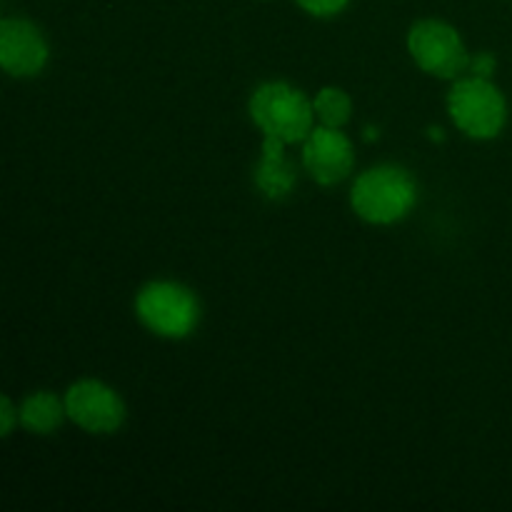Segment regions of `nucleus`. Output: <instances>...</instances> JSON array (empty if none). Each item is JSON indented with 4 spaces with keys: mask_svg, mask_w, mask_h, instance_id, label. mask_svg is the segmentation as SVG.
Here are the masks:
<instances>
[{
    "mask_svg": "<svg viewBox=\"0 0 512 512\" xmlns=\"http://www.w3.org/2000/svg\"><path fill=\"white\" fill-rule=\"evenodd\" d=\"M250 115L263 130L265 138L283 143H298L313 133L315 108L300 90L288 83H265L250 100Z\"/></svg>",
    "mask_w": 512,
    "mask_h": 512,
    "instance_id": "nucleus-1",
    "label": "nucleus"
},
{
    "mask_svg": "<svg viewBox=\"0 0 512 512\" xmlns=\"http://www.w3.org/2000/svg\"><path fill=\"white\" fill-rule=\"evenodd\" d=\"M415 205V180L408 170L380 165L358 178L353 188V208L368 223L388 225L405 218Z\"/></svg>",
    "mask_w": 512,
    "mask_h": 512,
    "instance_id": "nucleus-2",
    "label": "nucleus"
},
{
    "mask_svg": "<svg viewBox=\"0 0 512 512\" xmlns=\"http://www.w3.org/2000/svg\"><path fill=\"white\" fill-rule=\"evenodd\" d=\"M448 105L455 125L470 138H495L508 118L503 93L488 78H478V75L455 83Z\"/></svg>",
    "mask_w": 512,
    "mask_h": 512,
    "instance_id": "nucleus-3",
    "label": "nucleus"
},
{
    "mask_svg": "<svg viewBox=\"0 0 512 512\" xmlns=\"http://www.w3.org/2000/svg\"><path fill=\"white\" fill-rule=\"evenodd\" d=\"M138 315L153 333L183 338L198 323V303L193 293L175 283H150L138 295Z\"/></svg>",
    "mask_w": 512,
    "mask_h": 512,
    "instance_id": "nucleus-4",
    "label": "nucleus"
},
{
    "mask_svg": "<svg viewBox=\"0 0 512 512\" xmlns=\"http://www.w3.org/2000/svg\"><path fill=\"white\" fill-rule=\"evenodd\" d=\"M408 45L415 63L425 73L438 75V78H455L458 73H463L465 65H470L458 30L450 28L443 20L415 23L408 35Z\"/></svg>",
    "mask_w": 512,
    "mask_h": 512,
    "instance_id": "nucleus-5",
    "label": "nucleus"
},
{
    "mask_svg": "<svg viewBox=\"0 0 512 512\" xmlns=\"http://www.w3.org/2000/svg\"><path fill=\"white\" fill-rule=\"evenodd\" d=\"M65 413L88 433H113L123 423V403L98 380L75 383L65 395Z\"/></svg>",
    "mask_w": 512,
    "mask_h": 512,
    "instance_id": "nucleus-6",
    "label": "nucleus"
},
{
    "mask_svg": "<svg viewBox=\"0 0 512 512\" xmlns=\"http://www.w3.org/2000/svg\"><path fill=\"white\" fill-rule=\"evenodd\" d=\"M48 60V45L33 23L20 18H5L0 23V63L10 75L28 78L40 73Z\"/></svg>",
    "mask_w": 512,
    "mask_h": 512,
    "instance_id": "nucleus-7",
    "label": "nucleus"
},
{
    "mask_svg": "<svg viewBox=\"0 0 512 512\" xmlns=\"http://www.w3.org/2000/svg\"><path fill=\"white\" fill-rule=\"evenodd\" d=\"M303 163L320 185H335L353 168V145L338 128H318L305 138Z\"/></svg>",
    "mask_w": 512,
    "mask_h": 512,
    "instance_id": "nucleus-8",
    "label": "nucleus"
},
{
    "mask_svg": "<svg viewBox=\"0 0 512 512\" xmlns=\"http://www.w3.org/2000/svg\"><path fill=\"white\" fill-rule=\"evenodd\" d=\"M283 140L278 138H265L263 143V155H260L258 173V188L263 190L268 198H283L293 190L295 185V168L283 153Z\"/></svg>",
    "mask_w": 512,
    "mask_h": 512,
    "instance_id": "nucleus-9",
    "label": "nucleus"
},
{
    "mask_svg": "<svg viewBox=\"0 0 512 512\" xmlns=\"http://www.w3.org/2000/svg\"><path fill=\"white\" fill-rule=\"evenodd\" d=\"M65 405L53 393H35L20 408V420L28 430L40 435H48L63 423Z\"/></svg>",
    "mask_w": 512,
    "mask_h": 512,
    "instance_id": "nucleus-10",
    "label": "nucleus"
},
{
    "mask_svg": "<svg viewBox=\"0 0 512 512\" xmlns=\"http://www.w3.org/2000/svg\"><path fill=\"white\" fill-rule=\"evenodd\" d=\"M313 108L320 123L328 125V128H340L350 118V98L338 88L320 90L318 98L313 100Z\"/></svg>",
    "mask_w": 512,
    "mask_h": 512,
    "instance_id": "nucleus-11",
    "label": "nucleus"
},
{
    "mask_svg": "<svg viewBox=\"0 0 512 512\" xmlns=\"http://www.w3.org/2000/svg\"><path fill=\"white\" fill-rule=\"evenodd\" d=\"M298 5L308 13L320 15V18H328V15L340 13V10L348 5V0H298Z\"/></svg>",
    "mask_w": 512,
    "mask_h": 512,
    "instance_id": "nucleus-12",
    "label": "nucleus"
},
{
    "mask_svg": "<svg viewBox=\"0 0 512 512\" xmlns=\"http://www.w3.org/2000/svg\"><path fill=\"white\" fill-rule=\"evenodd\" d=\"M470 68H473V73L478 75V78H490L495 70V58L488 53H480L478 58L470 60Z\"/></svg>",
    "mask_w": 512,
    "mask_h": 512,
    "instance_id": "nucleus-13",
    "label": "nucleus"
},
{
    "mask_svg": "<svg viewBox=\"0 0 512 512\" xmlns=\"http://www.w3.org/2000/svg\"><path fill=\"white\" fill-rule=\"evenodd\" d=\"M0 408H3V435H10V430H13V405H10L8 398H3V403H0Z\"/></svg>",
    "mask_w": 512,
    "mask_h": 512,
    "instance_id": "nucleus-14",
    "label": "nucleus"
}]
</instances>
